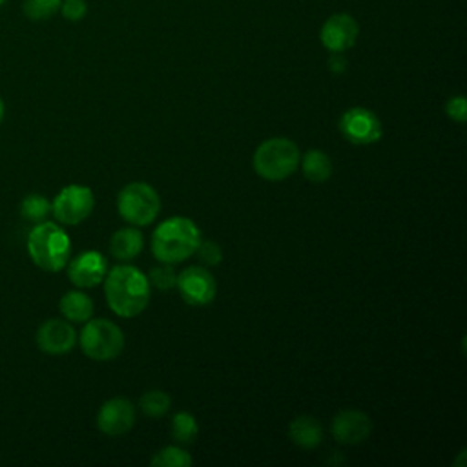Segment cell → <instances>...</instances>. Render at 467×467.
Instances as JSON below:
<instances>
[{
  "instance_id": "6da1fadb",
  "label": "cell",
  "mask_w": 467,
  "mask_h": 467,
  "mask_svg": "<svg viewBox=\"0 0 467 467\" xmlns=\"http://www.w3.org/2000/svg\"><path fill=\"white\" fill-rule=\"evenodd\" d=\"M108 306L120 317L139 316L150 301L148 277L131 265H117L104 277Z\"/></svg>"
},
{
  "instance_id": "7a4b0ae2",
  "label": "cell",
  "mask_w": 467,
  "mask_h": 467,
  "mask_svg": "<svg viewBox=\"0 0 467 467\" xmlns=\"http://www.w3.org/2000/svg\"><path fill=\"white\" fill-rule=\"evenodd\" d=\"M201 243L199 226L182 215L162 221L151 235V252L157 261L175 265L195 254Z\"/></svg>"
},
{
  "instance_id": "3957f363",
  "label": "cell",
  "mask_w": 467,
  "mask_h": 467,
  "mask_svg": "<svg viewBox=\"0 0 467 467\" xmlns=\"http://www.w3.org/2000/svg\"><path fill=\"white\" fill-rule=\"evenodd\" d=\"M27 254L44 272H60L71 255V239L66 230L53 221L36 223L27 235Z\"/></svg>"
},
{
  "instance_id": "277c9868",
  "label": "cell",
  "mask_w": 467,
  "mask_h": 467,
  "mask_svg": "<svg viewBox=\"0 0 467 467\" xmlns=\"http://www.w3.org/2000/svg\"><path fill=\"white\" fill-rule=\"evenodd\" d=\"M297 144L286 137H272L257 146L252 157L255 173L265 181H285L299 166Z\"/></svg>"
},
{
  "instance_id": "5b68a950",
  "label": "cell",
  "mask_w": 467,
  "mask_h": 467,
  "mask_svg": "<svg viewBox=\"0 0 467 467\" xmlns=\"http://www.w3.org/2000/svg\"><path fill=\"white\" fill-rule=\"evenodd\" d=\"M117 210L131 226H148L161 212V197L151 184L135 181L119 192Z\"/></svg>"
},
{
  "instance_id": "8992f818",
  "label": "cell",
  "mask_w": 467,
  "mask_h": 467,
  "mask_svg": "<svg viewBox=\"0 0 467 467\" xmlns=\"http://www.w3.org/2000/svg\"><path fill=\"white\" fill-rule=\"evenodd\" d=\"M84 356L95 361H109L124 348V334L109 319H88L78 336Z\"/></svg>"
},
{
  "instance_id": "52a82bcc",
  "label": "cell",
  "mask_w": 467,
  "mask_h": 467,
  "mask_svg": "<svg viewBox=\"0 0 467 467\" xmlns=\"http://www.w3.org/2000/svg\"><path fill=\"white\" fill-rule=\"evenodd\" d=\"M95 208V195L89 186L67 184L51 201V213L58 224L75 226L86 221Z\"/></svg>"
},
{
  "instance_id": "ba28073f",
  "label": "cell",
  "mask_w": 467,
  "mask_h": 467,
  "mask_svg": "<svg viewBox=\"0 0 467 467\" xmlns=\"http://www.w3.org/2000/svg\"><path fill=\"white\" fill-rule=\"evenodd\" d=\"M175 286L182 301L190 306H204L215 299L217 283L206 266L193 265L177 274Z\"/></svg>"
},
{
  "instance_id": "9c48e42d",
  "label": "cell",
  "mask_w": 467,
  "mask_h": 467,
  "mask_svg": "<svg viewBox=\"0 0 467 467\" xmlns=\"http://www.w3.org/2000/svg\"><path fill=\"white\" fill-rule=\"evenodd\" d=\"M339 131L350 144L356 146L374 144L383 135V128L378 115L361 106L350 108L341 115Z\"/></svg>"
},
{
  "instance_id": "30bf717a",
  "label": "cell",
  "mask_w": 467,
  "mask_h": 467,
  "mask_svg": "<svg viewBox=\"0 0 467 467\" xmlns=\"http://www.w3.org/2000/svg\"><path fill=\"white\" fill-rule=\"evenodd\" d=\"M359 35L356 18L348 13H336L325 20L319 31V40L330 53H345L350 49Z\"/></svg>"
},
{
  "instance_id": "8fae6325",
  "label": "cell",
  "mask_w": 467,
  "mask_h": 467,
  "mask_svg": "<svg viewBox=\"0 0 467 467\" xmlns=\"http://www.w3.org/2000/svg\"><path fill=\"white\" fill-rule=\"evenodd\" d=\"M77 343V332L73 323L64 317L46 319L36 330V345L44 354L62 356L73 350Z\"/></svg>"
},
{
  "instance_id": "7c38bea8",
  "label": "cell",
  "mask_w": 467,
  "mask_h": 467,
  "mask_svg": "<svg viewBox=\"0 0 467 467\" xmlns=\"http://www.w3.org/2000/svg\"><path fill=\"white\" fill-rule=\"evenodd\" d=\"M135 425V407L130 400L117 396L104 401L97 412V429L106 436H120Z\"/></svg>"
},
{
  "instance_id": "4fadbf2b",
  "label": "cell",
  "mask_w": 467,
  "mask_h": 467,
  "mask_svg": "<svg viewBox=\"0 0 467 467\" xmlns=\"http://www.w3.org/2000/svg\"><path fill=\"white\" fill-rule=\"evenodd\" d=\"M67 277L77 288H93L100 285L108 272L106 257L97 250H88L67 261Z\"/></svg>"
},
{
  "instance_id": "5bb4252c",
  "label": "cell",
  "mask_w": 467,
  "mask_h": 467,
  "mask_svg": "<svg viewBox=\"0 0 467 467\" xmlns=\"http://www.w3.org/2000/svg\"><path fill=\"white\" fill-rule=\"evenodd\" d=\"M330 431L336 441L343 445H356L368 438L372 431L370 418L356 409L339 410L330 423Z\"/></svg>"
},
{
  "instance_id": "9a60e30c",
  "label": "cell",
  "mask_w": 467,
  "mask_h": 467,
  "mask_svg": "<svg viewBox=\"0 0 467 467\" xmlns=\"http://www.w3.org/2000/svg\"><path fill=\"white\" fill-rule=\"evenodd\" d=\"M144 246L142 232L135 226H126L117 230L109 239V252L119 261H131L135 259Z\"/></svg>"
},
{
  "instance_id": "2e32d148",
  "label": "cell",
  "mask_w": 467,
  "mask_h": 467,
  "mask_svg": "<svg viewBox=\"0 0 467 467\" xmlns=\"http://www.w3.org/2000/svg\"><path fill=\"white\" fill-rule=\"evenodd\" d=\"M288 438L301 449H316L323 441V427L314 416H297L288 425Z\"/></svg>"
},
{
  "instance_id": "e0dca14e",
  "label": "cell",
  "mask_w": 467,
  "mask_h": 467,
  "mask_svg": "<svg viewBox=\"0 0 467 467\" xmlns=\"http://www.w3.org/2000/svg\"><path fill=\"white\" fill-rule=\"evenodd\" d=\"M58 310L69 323H86L93 316V301L82 290H69L60 297Z\"/></svg>"
},
{
  "instance_id": "ac0fdd59",
  "label": "cell",
  "mask_w": 467,
  "mask_h": 467,
  "mask_svg": "<svg viewBox=\"0 0 467 467\" xmlns=\"http://www.w3.org/2000/svg\"><path fill=\"white\" fill-rule=\"evenodd\" d=\"M303 175L312 182H325L332 175V159L321 150H308L301 159Z\"/></svg>"
},
{
  "instance_id": "d6986e66",
  "label": "cell",
  "mask_w": 467,
  "mask_h": 467,
  "mask_svg": "<svg viewBox=\"0 0 467 467\" xmlns=\"http://www.w3.org/2000/svg\"><path fill=\"white\" fill-rule=\"evenodd\" d=\"M49 213H51V201L40 193H29L20 202V215L33 224L46 221Z\"/></svg>"
},
{
  "instance_id": "ffe728a7",
  "label": "cell",
  "mask_w": 467,
  "mask_h": 467,
  "mask_svg": "<svg viewBox=\"0 0 467 467\" xmlns=\"http://www.w3.org/2000/svg\"><path fill=\"white\" fill-rule=\"evenodd\" d=\"M197 434H199V425H197V420L190 412L179 410L173 414L171 438L177 443H192V441H195Z\"/></svg>"
},
{
  "instance_id": "44dd1931",
  "label": "cell",
  "mask_w": 467,
  "mask_h": 467,
  "mask_svg": "<svg viewBox=\"0 0 467 467\" xmlns=\"http://www.w3.org/2000/svg\"><path fill=\"white\" fill-rule=\"evenodd\" d=\"M192 463H193V458L190 456V452H186L177 445L162 447L150 460L151 467H190Z\"/></svg>"
},
{
  "instance_id": "7402d4cb",
  "label": "cell",
  "mask_w": 467,
  "mask_h": 467,
  "mask_svg": "<svg viewBox=\"0 0 467 467\" xmlns=\"http://www.w3.org/2000/svg\"><path fill=\"white\" fill-rule=\"evenodd\" d=\"M140 410L150 416V418H161L164 416L168 410H170V405H171V400L170 396L164 392V390H159V389H153V390H148L140 396Z\"/></svg>"
},
{
  "instance_id": "603a6c76",
  "label": "cell",
  "mask_w": 467,
  "mask_h": 467,
  "mask_svg": "<svg viewBox=\"0 0 467 467\" xmlns=\"http://www.w3.org/2000/svg\"><path fill=\"white\" fill-rule=\"evenodd\" d=\"M62 0H24L22 11L33 22H42L58 13Z\"/></svg>"
},
{
  "instance_id": "cb8c5ba5",
  "label": "cell",
  "mask_w": 467,
  "mask_h": 467,
  "mask_svg": "<svg viewBox=\"0 0 467 467\" xmlns=\"http://www.w3.org/2000/svg\"><path fill=\"white\" fill-rule=\"evenodd\" d=\"M148 281H150L155 288H159V290H171V288L175 286L177 274H175V270L171 268V265L164 263V265L153 266V268L150 270Z\"/></svg>"
},
{
  "instance_id": "d4e9b609",
  "label": "cell",
  "mask_w": 467,
  "mask_h": 467,
  "mask_svg": "<svg viewBox=\"0 0 467 467\" xmlns=\"http://www.w3.org/2000/svg\"><path fill=\"white\" fill-rule=\"evenodd\" d=\"M195 254H197L199 261H201L204 266H215V265H219V263L223 261V250H221V246H219L215 241H210V239H206V241L201 239V243H199Z\"/></svg>"
},
{
  "instance_id": "484cf974",
  "label": "cell",
  "mask_w": 467,
  "mask_h": 467,
  "mask_svg": "<svg viewBox=\"0 0 467 467\" xmlns=\"http://www.w3.org/2000/svg\"><path fill=\"white\" fill-rule=\"evenodd\" d=\"M62 16L69 22H78L86 16L88 13V4L86 0H62L60 2V9Z\"/></svg>"
},
{
  "instance_id": "4316f807",
  "label": "cell",
  "mask_w": 467,
  "mask_h": 467,
  "mask_svg": "<svg viewBox=\"0 0 467 467\" xmlns=\"http://www.w3.org/2000/svg\"><path fill=\"white\" fill-rule=\"evenodd\" d=\"M445 113L449 119H452L454 122H460L463 124L467 120V102H465V97L463 95H456V97H451L445 104Z\"/></svg>"
},
{
  "instance_id": "83f0119b",
  "label": "cell",
  "mask_w": 467,
  "mask_h": 467,
  "mask_svg": "<svg viewBox=\"0 0 467 467\" xmlns=\"http://www.w3.org/2000/svg\"><path fill=\"white\" fill-rule=\"evenodd\" d=\"M328 69L334 73V75H341L345 73L347 69V58L343 53H332L330 58H328Z\"/></svg>"
},
{
  "instance_id": "f1b7e54d",
  "label": "cell",
  "mask_w": 467,
  "mask_h": 467,
  "mask_svg": "<svg viewBox=\"0 0 467 467\" xmlns=\"http://www.w3.org/2000/svg\"><path fill=\"white\" fill-rule=\"evenodd\" d=\"M4 113H5V106H4V100L0 99V124H2V119H4Z\"/></svg>"
},
{
  "instance_id": "f546056e",
  "label": "cell",
  "mask_w": 467,
  "mask_h": 467,
  "mask_svg": "<svg viewBox=\"0 0 467 467\" xmlns=\"http://www.w3.org/2000/svg\"><path fill=\"white\" fill-rule=\"evenodd\" d=\"M4 2H5V0H0V5H2V4H4Z\"/></svg>"
}]
</instances>
